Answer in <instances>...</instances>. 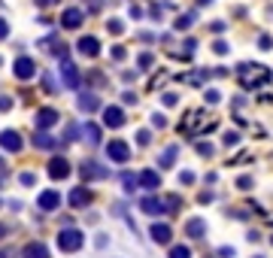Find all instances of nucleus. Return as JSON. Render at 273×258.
<instances>
[{
  "label": "nucleus",
  "instance_id": "obj_57",
  "mask_svg": "<svg viewBox=\"0 0 273 258\" xmlns=\"http://www.w3.org/2000/svg\"><path fill=\"white\" fill-rule=\"evenodd\" d=\"M252 258H264V255H252Z\"/></svg>",
  "mask_w": 273,
  "mask_h": 258
},
{
  "label": "nucleus",
  "instance_id": "obj_32",
  "mask_svg": "<svg viewBox=\"0 0 273 258\" xmlns=\"http://www.w3.org/2000/svg\"><path fill=\"white\" fill-rule=\"evenodd\" d=\"M191 21H195V13H191V15H179L173 28H176V30H185V28H191Z\"/></svg>",
  "mask_w": 273,
  "mask_h": 258
},
{
  "label": "nucleus",
  "instance_id": "obj_10",
  "mask_svg": "<svg viewBox=\"0 0 273 258\" xmlns=\"http://www.w3.org/2000/svg\"><path fill=\"white\" fill-rule=\"evenodd\" d=\"M0 149L15 155V152H21V149H25V140H21V134H18V131L6 128V131H0Z\"/></svg>",
  "mask_w": 273,
  "mask_h": 258
},
{
  "label": "nucleus",
  "instance_id": "obj_19",
  "mask_svg": "<svg viewBox=\"0 0 273 258\" xmlns=\"http://www.w3.org/2000/svg\"><path fill=\"white\" fill-rule=\"evenodd\" d=\"M55 146H58V140L52 137L49 131H33V149H43V152H52Z\"/></svg>",
  "mask_w": 273,
  "mask_h": 258
},
{
  "label": "nucleus",
  "instance_id": "obj_39",
  "mask_svg": "<svg viewBox=\"0 0 273 258\" xmlns=\"http://www.w3.org/2000/svg\"><path fill=\"white\" fill-rule=\"evenodd\" d=\"M161 100H164V106H176V104H179V94H173V91H167V94H164Z\"/></svg>",
  "mask_w": 273,
  "mask_h": 258
},
{
  "label": "nucleus",
  "instance_id": "obj_11",
  "mask_svg": "<svg viewBox=\"0 0 273 258\" xmlns=\"http://www.w3.org/2000/svg\"><path fill=\"white\" fill-rule=\"evenodd\" d=\"M149 237L158 246H170V240H173V228H170L167 222H152V225H149Z\"/></svg>",
  "mask_w": 273,
  "mask_h": 258
},
{
  "label": "nucleus",
  "instance_id": "obj_49",
  "mask_svg": "<svg viewBox=\"0 0 273 258\" xmlns=\"http://www.w3.org/2000/svg\"><path fill=\"white\" fill-rule=\"evenodd\" d=\"M43 88H46V91H55V82H52V76H43Z\"/></svg>",
  "mask_w": 273,
  "mask_h": 258
},
{
  "label": "nucleus",
  "instance_id": "obj_7",
  "mask_svg": "<svg viewBox=\"0 0 273 258\" xmlns=\"http://www.w3.org/2000/svg\"><path fill=\"white\" fill-rule=\"evenodd\" d=\"M140 210L146 212V216H152V219L167 216V200H161L158 195H146V197H140Z\"/></svg>",
  "mask_w": 273,
  "mask_h": 258
},
{
  "label": "nucleus",
  "instance_id": "obj_47",
  "mask_svg": "<svg viewBox=\"0 0 273 258\" xmlns=\"http://www.w3.org/2000/svg\"><path fill=\"white\" fill-rule=\"evenodd\" d=\"M33 3H37V6H43V9H49V6H58L61 0H33Z\"/></svg>",
  "mask_w": 273,
  "mask_h": 258
},
{
  "label": "nucleus",
  "instance_id": "obj_54",
  "mask_svg": "<svg viewBox=\"0 0 273 258\" xmlns=\"http://www.w3.org/2000/svg\"><path fill=\"white\" fill-rule=\"evenodd\" d=\"M0 258H9V252H6V249H0Z\"/></svg>",
  "mask_w": 273,
  "mask_h": 258
},
{
  "label": "nucleus",
  "instance_id": "obj_21",
  "mask_svg": "<svg viewBox=\"0 0 273 258\" xmlns=\"http://www.w3.org/2000/svg\"><path fill=\"white\" fill-rule=\"evenodd\" d=\"M21 258H52V255H49V246L46 243L33 240V243H28L25 249H21Z\"/></svg>",
  "mask_w": 273,
  "mask_h": 258
},
{
  "label": "nucleus",
  "instance_id": "obj_36",
  "mask_svg": "<svg viewBox=\"0 0 273 258\" xmlns=\"http://www.w3.org/2000/svg\"><path fill=\"white\" fill-rule=\"evenodd\" d=\"M152 125L161 131V128H167V116H161V113H152Z\"/></svg>",
  "mask_w": 273,
  "mask_h": 258
},
{
  "label": "nucleus",
  "instance_id": "obj_37",
  "mask_svg": "<svg viewBox=\"0 0 273 258\" xmlns=\"http://www.w3.org/2000/svg\"><path fill=\"white\" fill-rule=\"evenodd\" d=\"M136 143H140V146H149L152 143V131H140V134H136Z\"/></svg>",
  "mask_w": 273,
  "mask_h": 258
},
{
  "label": "nucleus",
  "instance_id": "obj_34",
  "mask_svg": "<svg viewBox=\"0 0 273 258\" xmlns=\"http://www.w3.org/2000/svg\"><path fill=\"white\" fill-rule=\"evenodd\" d=\"M212 52H215V55H228V52H231V46H228L225 40H215V43H212Z\"/></svg>",
  "mask_w": 273,
  "mask_h": 258
},
{
  "label": "nucleus",
  "instance_id": "obj_31",
  "mask_svg": "<svg viewBox=\"0 0 273 258\" xmlns=\"http://www.w3.org/2000/svg\"><path fill=\"white\" fill-rule=\"evenodd\" d=\"M222 100V91H215V88H210V91H203V104H210V106H215Z\"/></svg>",
  "mask_w": 273,
  "mask_h": 258
},
{
  "label": "nucleus",
  "instance_id": "obj_12",
  "mask_svg": "<svg viewBox=\"0 0 273 258\" xmlns=\"http://www.w3.org/2000/svg\"><path fill=\"white\" fill-rule=\"evenodd\" d=\"M91 200H94V195H91L85 185H76V188H70V195H67V204L73 210H85Z\"/></svg>",
  "mask_w": 273,
  "mask_h": 258
},
{
  "label": "nucleus",
  "instance_id": "obj_43",
  "mask_svg": "<svg viewBox=\"0 0 273 258\" xmlns=\"http://www.w3.org/2000/svg\"><path fill=\"white\" fill-rule=\"evenodd\" d=\"M109 55H112V61H124V58H128V52H124L121 46H116V49H112Z\"/></svg>",
  "mask_w": 273,
  "mask_h": 258
},
{
  "label": "nucleus",
  "instance_id": "obj_4",
  "mask_svg": "<svg viewBox=\"0 0 273 258\" xmlns=\"http://www.w3.org/2000/svg\"><path fill=\"white\" fill-rule=\"evenodd\" d=\"M13 76L21 79V82H30L33 76H37V61H33L30 55H18L13 61Z\"/></svg>",
  "mask_w": 273,
  "mask_h": 258
},
{
  "label": "nucleus",
  "instance_id": "obj_13",
  "mask_svg": "<svg viewBox=\"0 0 273 258\" xmlns=\"http://www.w3.org/2000/svg\"><path fill=\"white\" fill-rule=\"evenodd\" d=\"M104 125L106 128H124V109L119 106V104H109V106H104Z\"/></svg>",
  "mask_w": 273,
  "mask_h": 258
},
{
  "label": "nucleus",
  "instance_id": "obj_9",
  "mask_svg": "<svg viewBox=\"0 0 273 258\" xmlns=\"http://www.w3.org/2000/svg\"><path fill=\"white\" fill-rule=\"evenodd\" d=\"M82 25H85V9L67 6L64 13H61V28L64 30H76V28H82Z\"/></svg>",
  "mask_w": 273,
  "mask_h": 258
},
{
  "label": "nucleus",
  "instance_id": "obj_14",
  "mask_svg": "<svg viewBox=\"0 0 273 258\" xmlns=\"http://www.w3.org/2000/svg\"><path fill=\"white\" fill-rule=\"evenodd\" d=\"M76 49H79V55H85V58H100V40L97 37H79Z\"/></svg>",
  "mask_w": 273,
  "mask_h": 258
},
{
  "label": "nucleus",
  "instance_id": "obj_48",
  "mask_svg": "<svg viewBox=\"0 0 273 258\" xmlns=\"http://www.w3.org/2000/svg\"><path fill=\"white\" fill-rule=\"evenodd\" d=\"M246 240H249V243H261V234L252 228V231H246Z\"/></svg>",
  "mask_w": 273,
  "mask_h": 258
},
{
  "label": "nucleus",
  "instance_id": "obj_5",
  "mask_svg": "<svg viewBox=\"0 0 273 258\" xmlns=\"http://www.w3.org/2000/svg\"><path fill=\"white\" fill-rule=\"evenodd\" d=\"M106 158L112 164H128L131 161V146L124 140H109L106 143Z\"/></svg>",
  "mask_w": 273,
  "mask_h": 258
},
{
  "label": "nucleus",
  "instance_id": "obj_6",
  "mask_svg": "<svg viewBox=\"0 0 273 258\" xmlns=\"http://www.w3.org/2000/svg\"><path fill=\"white\" fill-rule=\"evenodd\" d=\"M61 121V113L58 109H52V106H43V109H37V116H33V128L37 131H49V128H55Z\"/></svg>",
  "mask_w": 273,
  "mask_h": 258
},
{
  "label": "nucleus",
  "instance_id": "obj_44",
  "mask_svg": "<svg viewBox=\"0 0 273 258\" xmlns=\"http://www.w3.org/2000/svg\"><path fill=\"white\" fill-rule=\"evenodd\" d=\"M94 246H97V249H106V246H109V237H106V234H97V237H94Z\"/></svg>",
  "mask_w": 273,
  "mask_h": 258
},
{
  "label": "nucleus",
  "instance_id": "obj_42",
  "mask_svg": "<svg viewBox=\"0 0 273 258\" xmlns=\"http://www.w3.org/2000/svg\"><path fill=\"white\" fill-rule=\"evenodd\" d=\"M234 255H237L234 246H219V258H234Z\"/></svg>",
  "mask_w": 273,
  "mask_h": 258
},
{
  "label": "nucleus",
  "instance_id": "obj_55",
  "mask_svg": "<svg viewBox=\"0 0 273 258\" xmlns=\"http://www.w3.org/2000/svg\"><path fill=\"white\" fill-rule=\"evenodd\" d=\"M203 3H210V0H197V6H203Z\"/></svg>",
  "mask_w": 273,
  "mask_h": 258
},
{
  "label": "nucleus",
  "instance_id": "obj_33",
  "mask_svg": "<svg viewBox=\"0 0 273 258\" xmlns=\"http://www.w3.org/2000/svg\"><path fill=\"white\" fill-rule=\"evenodd\" d=\"M18 182H21V185H25V188H30L33 182H37V176H33L30 170H25V173H21V176H18Z\"/></svg>",
  "mask_w": 273,
  "mask_h": 258
},
{
  "label": "nucleus",
  "instance_id": "obj_58",
  "mask_svg": "<svg viewBox=\"0 0 273 258\" xmlns=\"http://www.w3.org/2000/svg\"><path fill=\"white\" fill-rule=\"evenodd\" d=\"M270 246H273V234H270Z\"/></svg>",
  "mask_w": 273,
  "mask_h": 258
},
{
  "label": "nucleus",
  "instance_id": "obj_40",
  "mask_svg": "<svg viewBox=\"0 0 273 258\" xmlns=\"http://www.w3.org/2000/svg\"><path fill=\"white\" fill-rule=\"evenodd\" d=\"M76 137H79V125H70V128H67V134H64V143H70Z\"/></svg>",
  "mask_w": 273,
  "mask_h": 258
},
{
  "label": "nucleus",
  "instance_id": "obj_16",
  "mask_svg": "<svg viewBox=\"0 0 273 258\" xmlns=\"http://www.w3.org/2000/svg\"><path fill=\"white\" fill-rule=\"evenodd\" d=\"M67 176H70V161L64 155H55L49 161V179H67Z\"/></svg>",
  "mask_w": 273,
  "mask_h": 258
},
{
  "label": "nucleus",
  "instance_id": "obj_56",
  "mask_svg": "<svg viewBox=\"0 0 273 258\" xmlns=\"http://www.w3.org/2000/svg\"><path fill=\"white\" fill-rule=\"evenodd\" d=\"M0 170H3V158H0Z\"/></svg>",
  "mask_w": 273,
  "mask_h": 258
},
{
  "label": "nucleus",
  "instance_id": "obj_18",
  "mask_svg": "<svg viewBox=\"0 0 273 258\" xmlns=\"http://www.w3.org/2000/svg\"><path fill=\"white\" fill-rule=\"evenodd\" d=\"M136 182H140V188H146V192H155V188H161V176H158V170H143L136 173Z\"/></svg>",
  "mask_w": 273,
  "mask_h": 258
},
{
  "label": "nucleus",
  "instance_id": "obj_59",
  "mask_svg": "<svg viewBox=\"0 0 273 258\" xmlns=\"http://www.w3.org/2000/svg\"><path fill=\"white\" fill-rule=\"evenodd\" d=\"M0 64H3V58H0Z\"/></svg>",
  "mask_w": 273,
  "mask_h": 258
},
{
  "label": "nucleus",
  "instance_id": "obj_29",
  "mask_svg": "<svg viewBox=\"0 0 273 258\" xmlns=\"http://www.w3.org/2000/svg\"><path fill=\"white\" fill-rule=\"evenodd\" d=\"M222 143L228 146V149H231V146H240V134H237V131H225V137H222Z\"/></svg>",
  "mask_w": 273,
  "mask_h": 258
},
{
  "label": "nucleus",
  "instance_id": "obj_35",
  "mask_svg": "<svg viewBox=\"0 0 273 258\" xmlns=\"http://www.w3.org/2000/svg\"><path fill=\"white\" fill-rule=\"evenodd\" d=\"M179 185H195V173H191V170H182L179 173Z\"/></svg>",
  "mask_w": 273,
  "mask_h": 258
},
{
  "label": "nucleus",
  "instance_id": "obj_26",
  "mask_svg": "<svg viewBox=\"0 0 273 258\" xmlns=\"http://www.w3.org/2000/svg\"><path fill=\"white\" fill-rule=\"evenodd\" d=\"M136 185H140V182H136V176H134V173H121V188H124V192H128V195L134 192Z\"/></svg>",
  "mask_w": 273,
  "mask_h": 258
},
{
  "label": "nucleus",
  "instance_id": "obj_52",
  "mask_svg": "<svg viewBox=\"0 0 273 258\" xmlns=\"http://www.w3.org/2000/svg\"><path fill=\"white\" fill-rule=\"evenodd\" d=\"M121 100H124V104H131V106H134V104H136V94H134V91H124V97H121Z\"/></svg>",
  "mask_w": 273,
  "mask_h": 258
},
{
  "label": "nucleus",
  "instance_id": "obj_1",
  "mask_svg": "<svg viewBox=\"0 0 273 258\" xmlns=\"http://www.w3.org/2000/svg\"><path fill=\"white\" fill-rule=\"evenodd\" d=\"M270 67L264 64H255V61H243L240 67H237V79H240L243 88H261L270 82Z\"/></svg>",
  "mask_w": 273,
  "mask_h": 258
},
{
  "label": "nucleus",
  "instance_id": "obj_15",
  "mask_svg": "<svg viewBox=\"0 0 273 258\" xmlns=\"http://www.w3.org/2000/svg\"><path fill=\"white\" fill-rule=\"evenodd\" d=\"M61 79H64V88H79V82H82V76H79V70L73 67L70 58L61 61Z\"/></svg>",
  "mask_w": 273,
  "mask_h": 258
},
{
  "label": "nucleus",
  "instance_id": "obj_22",
  "mask_svg": "<svg viewBox=\"0 0 273 258\" xmlns=\"http://www.w3.org/2000/svg\"><path fill=\"white\" fill-rule=\"evenodd\" d=\"M82 113H97L100 109V97L94 91H85V94H79V104H76Z\"/></svg>",
  "mask_w": 273,
  "mask_h": 258
},
{
  "label": "nucleus",
  "instance_id": "obj_45",
  "mask_svg": "<svg viewBox=\"0 0 273 258\" xmlns=\"http://www.w3.org/2000/svg\"><path fill=\"white\" fill-rule=\"evenodd\" d=\"M6 37H9V21L0 18V40H6Z\"/></svg>",
  "mask_w": 273,
  "mask_h": 258
},
{
  "label": "nucleus",
  "instance_id": "obj_20",
  "mask_svg": "<svg viewBox=\"0 0 273 258\" xmlns=\"http://www.w3.org/2000/svg\"><path fill=\"white\" fill-rule=\"evenodd\" d=\"M179 158V146H167V149L158 155V170H170Z\"/></svg>",
  "mask_w": 273,
  "mask_h": 258
},
{
  "label": "nucleus",
  "instance_id": "obj_38",
  "mask_svg": "<svg viewBox=\"0 0 273 258\" xmlns=\"http://www.w3.org/2000/svg\"><path fill=\"white\" fill-rule=\"evenodd\" d=\"M9 109H13V97L0 94V113H9Z\"/></svg>",
  "mask_w": 273,
  "mask_h": 258
},
{
  "label": "nucleus",
  "instance_id": "obj_23",
  "mask_svg": "<svg viewBox=\"0 0 273 258\" xmlns=\"http://www.w3.org/2000/svg\"><path fill=\"white\" fill-rule=\"evenodd\" d=\"M82 137L88 146H97L100 137H104V131H100V125H94V121H85V128H82Z\"/></svg>",
  "mask_w": 273,
  "mask_h": 258
},
{
  "label": "nucleus",
  "instance_id": "obj_3",
  "mask_svg": "<svg viewBox=\"0 0 273 258\" xmlns=\"http://www.w3.org/2000/svg\"><path fill=\"white\" fill-rule=\"evenodd\" d=\"M79 173H82V179H88V182H100V179H109V167L106 164H100L94 158H85L82 164H79Z\"/></svg>",
  "mask_w": 273,
  "mask_h": 258
},
{
  "label": "nucleus",
  "instance_id": "obj_17",
  "mask_svg": "<svg viewBox=\"0 0 273 258\" xmlns=\"http://www.w3.org/2000/svg\"><path fill=\"white\" fill-rule=\"evenodd\" d=\"M185 237L188 240H203V237H207V222H203L200 216H191L185 222Z\"/></svg>",
  "mask_w": 273,
  "mask_h": 258
},
{
  "label": "nucleus",
  "instance_id": "obj_30",
  "mask_svg": "<svg viewBox=\"0 0 273 258\" xmlns=\"http://www.w3.org/2000/svg\"><path fill=\"white\" fill-rule=\"evenodd\" d=\"M136 64H140V70H149V67L155 64V55L152 52H143L140 58H136Z\"/></svg>",
  "mask_w": 273,
  "mask_h": 258
},
{
  "label": "nucleus",
  "instance_id": "obj_51",
  "mask_svg": "<svg viewBox=\"0 0 273 258\" xmlns=\"http://www.w3.org/2000/svg\"><path fill=\"white\" fill-rule=\"evenodd\" d=\"M210 30H212V33H222V30H225V21H212Z\"/></svg>",
  "mask_w": 273,
  "mask_h": 258
},
{
  "label": "nucleus",
  "instance_id": "obj_46",
  "mask_svg": "<svg viewBox=\"0 0 273 258\" xmlns=\"http://www.w3.org/2000/svg\"><path fill=\"white\" fill-rule=\"evenodd\" d=\"M258 46H261V49H270V46H273V40L267 37V33H261V37H258Z\"/></svg>",
  "mask_w": 273,
  "mask_h": 258
},
{
  "label": "nucleus",
  "instance_id": "obj_41",
  "mask_svg": "<svg viewBox=\"0 0 273 258\" xmlns=\"http://www.w3.org/2000/svg\"><path fill=\"white\" fill-rule=\"evenodd\" d=\"M212 200H215V195H212V192H200V195H197V204H203V207L212 204Z\"/></svg>",
  "mask_w": 273,
  "mask_h": 258
},
{
  "label": "nucleus",
  "instance_id": "obj_28",
  "mask_svg": "<svg viewBox=\"0 0 273 258\" xmlns=\"http://www.w3.org/2000/svg\"><path fill=\"white\" fill-rule=\"evenodd\" d=\"M106 30L112 33V37H121V33H124V25H121L119 18H109V21H106Z\"/></svg>",
  "mask_w": 273,
  "mask_h": 258
},
{
  "label": "nucleus",
  "instance_id": "obj_50",
  "mask_svg": "<svg viewBox=\"0 0 273 258\" xmlns=\"http://www.w3.org/2000/svg\"><path fill=\"white\" fill-rule=\"evenodd\" d=\"M128 15H131V18H143V9H140V6H131Z\"/></svg>",
  "mask_w": 273,
  "mask_h": 258
},
{
  "label": "nucleus",
  "instance_id": "obj_24",
  "mask_svg": "<svg viewBox=\"0 0 273 258\" xmlns=\"http://www.w3.org/2000/svg\"><path fill=\"white\" fill-rule=\"evenodd\" d=\"M195 149H197V155H203V158H212V155H215V146L207 143V140H197V143H195Z\"/></svg>",
  "mask_w": 273,
  "mask_h": 258
},
{
  "label": "nucleus",
  "instance_id": "obj_27",
  "mask_svg": "<svg viewBox=\"0 0 273 258\" xmlns=\"http://www.w3.org/2000/svg\"><path fill=\"white\" fill-rule=\"evenodd\" d=\"M167 258H191V249H188V246H170Z\"/></svg>",
  "mask_w": 273,
  "mask_h": 258
},
{
  "label": "nucleus",
  "instance_id": "obj_53",
  "mask_svg": "<svg viewBox=\"0 0 273 258\" xmlns=\"http://www.w3.org/2000/svg\"><path fill=\"white\" fill-rule=\"evenodd\" d=\"M6 234H9V228L3 225V222H0V240H3V237H6Z\"/></svg>",
  "mask_w": 273,
  "mask_h": 258
},
{
  "label": "nucleus",
  "instance_id": "obj_25",
  "mask_svg": "<svg viewBox=\"0 0 273 258\" xmlns=\"http://www.w3.org/2000/svg\"><path fill=\"white\" fill-rule=\"evenodd\" d=\"M237 188H240V192H252V188H255V176H249V173L237 176Z\"/></svg>",
  "mask_w": 273,
  "mask_h": 258
},
{
  "label": "nucleus",
  "instance_id": "obj_8",
  "mask_svg": "<svg viewBox=\"0 0 273 258\" xmlns=\"http://www.w3.org/2000/svg\"><path fill=\"white\" fill-rule=\"evenodd\" d=\"M37 210L40 212H55L61 210V192H55V188H46V192L37 195Z\"/></svg>",
  "mask_w": 273,
  "mask_h": 258
},
{
  "label": "nucleus",
  "instance_id": "obj_2",
  "mask_svg": "<svg viewBox=\"0 0 273 258\" xmlns=\"http://www.w3.org/2000/svg\"><path fill=\"white\" fill-rule=\"evenodd\" d=\"M55 243H58V249L64 255H76L85 246V234L79 231V228H61L58 237H55Z\"/></svg>",
  "mask_w": 273,
  "mask_h": 258
}]
</instances>
